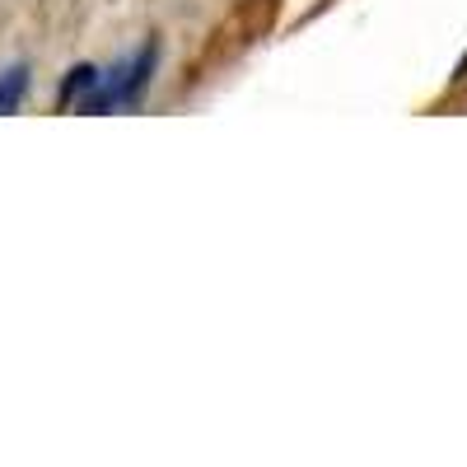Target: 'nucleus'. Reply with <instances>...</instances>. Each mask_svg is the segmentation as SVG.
Listing matches in <instances>:
<instances>
[{
  "label": "nucleus",
  "instance_id": "obj_4",
  "mask_svg": "<svg viewBox=\"0 0 467 467\" xmlns=\"http://www.w3.org/2000/svg\"><path fill=\"white\" fill-rule=\"evenodd\" d=\"M462 70H467V57H462Z\"/></svg>",
  "mask_w": 467,
  "mask_h": 467
},
{
  "label": "nucleus",
  "instance_id": "obj_1",
  "mask_svg": "<svg viewBox=\"0 0 467 467\" xmlns=\"http://www.w3.org/2000/svg\"><path fill=\"white\" fill-rule=\"evenodd\" d=\"M154 66H160V47H154V43L136 47V52L122 57V61H112L108 70H99V85H94V94L80 103V112H85V117H103V112L131 108V103L150 89Z\"/></svg>",
  "mask_w": 467,
  "mask_h": 467
},
{
  "label": "nucleus",
  "instance_id": "obj_3",
  "mask_svg": "<svg viewBox=\"0 0 467 467\" xmlns=\"http://www.w3.org/2000/svg\"><path fill=\"white\" fill-rule=\"evenodd\" d=\"M28 85H33V75H28L24 61H15V66L0 70V117L19 112V103L28 99Z\"/></svg>",
  "mask_w": 467,
  "mask_h": 467
},
{
  "label": "nucleus",
  "instance_id": "obj_2",
  "mask_svg": "<svg viewBox=\"0 0 467 467\" xmlns=\"http://www.w3.org/2000/svg\"><path fill=\"white\" fill-rule=\"evenodd\" d=\"M94 85H99V66H89V61H80V66H70L66 70V80H61V89H57V103L61 108H80L89 94H94Z\"/></svg>",
  "mask_w": 467,
  "mask_h": 467
}]
</instances>
